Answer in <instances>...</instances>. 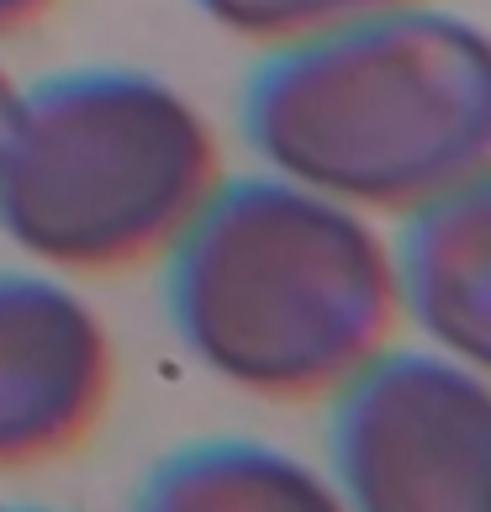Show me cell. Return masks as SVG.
Returning a JSON list of instances; mask_svg holds the SVG:
<instances>
[{"label": "cell", "instance_id": "cell-1", "mask_svg": "<svg viewBox=\"0 0 491 512\" xmlns=\"http://www.w3.org/2000/svg\"><path fill=\"white\" fill-rule=\"evenodd\" d=\"M238 127L270 175L365 217H407L486 180V32L418 0L264 48Z\"/></svg>", "mask_w": 491, "mask_h": 512}, {"label": "cell", "instance_id": "cell-2", "mask_svg": "<svg viewBox=\"0 0 491 512\" xmlns=\"http://www.w3.org/2000/svg\"><path fill=\"white\" fill-rule=\"evenodd\" d=\"M159 264L185 354L264 402H328L396 328L391 254L370 217L270 169L222 175Z\"/></svg>", "mask_w": 491, "mask_h": 512}, {"label": "cell", "instance_id": "cell-3", "mask_svg": "<svg viewBox=\"0 0 491 512\" xmlns=\"http://www.w3.org/2000/svg\"><path fill=\"white\" fill-rule=\"evenodd\" d=\"M217 180L212 122L143 69L48 74L0 127V233L59 275L159 264Z\"/></svg>", "mask_w": 491, "mask_h": 512}, {"label": "cell", "instance_id": "cell-4", "mask_svg": "<svg viewBox=\"0 0 491 512\" xmlns=\"http://www.w3.org/2000/svg\"><path fill=\"white\" fill-rule=\"evenodd\" d=\"M328 412V481L349 512H491V391L439 349H381Z\"/></svg>", "mask_w": 491, "mask_h": 512}, {"label": "cell", "instance_id": "cell-5", "mask_svg": "<svg viewBox=\"0 0 491 512\" xmlns=\"http://www.w3.org/2000/svg\"><path fill=\"white\" fill-rule=\"evenodd\" d=\"M117 391L106 322L64 280L0 270V470L74 454Z\"/></svg>", "mask_w": 491, "mask_h": 512}, {"label": "cell", "instance_id": "cell-6", "mask_svg": "<svg viewBox=\"0 0 491 512\" xmlns=\"http://www.w3.org/2000/svg\"><path fill=\"white\" fill-rule=\"evenodd\" d=\"M391 254L396 317L460 365L486 370L491 349V191L486 180L402 217Z\"/></svg>", "mask_w": 491, "mask_h": 512}, {"label": "cell", "instance_id": "cell-7", "mask_svg": "<svg viewBox=\"0 0 491 512\" xmlns=\"http://www.w3.org/2000/svg\"><path fill=\"white\" fill-rule=\"evenodd\" d=\"M132 512H349L323 470L259 444L206 439L185 444L143 476Z\"/></svg>", "mask_w": 491, "mask_h": 512}, {"label": "cell", "instance_id": "cell-8", "mask_svg": "<svg viewBox=\"0 0 491 512\" xmlns=\"http://www.w3.org/2000/svg\"><path fill=\"white\" fill-rule=\"evenodd\" d=\"M212 27H222L238 43L254 48H280L296 37L360 22V16H381L396 6H418V0H191Z\"/></svg>", "mask_w": 491, "mask_h": 512}, {"label": "cell", "instance_id": "cell-9", "mask_svg": "<svg viewBox=\"0 0 491 512\" xmlns=\"http://www.w3.org/2000/svg\"><path fill=\"white\" fill-rule=\"evenodd\" d=\"M53 6H59V0H0V37H16V32L37 27Z\"/></svg>", "mask_w": 491, "mask_h": 512}, {"label": "cell", "instance_id": "cell-10", "mask_svg": "<svg viewBox=\"0 0 491 512\" xmlns=\"http://www.w3.org/2000/svg\"><path fill=\"white\" fill-rule=\"evenodd\" d=\"M11 96H16V85L6 80V69H0V127H6V111H11Z\"/></svg>", "mask_w": 491, "mask_h": 512}]
</instances>
